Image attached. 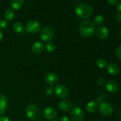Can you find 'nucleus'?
<instances>
[{
    "instance_id": "obj_27",
    "label": "nucleus",
    "mask_w": 121,
    "mask_h": 121,
    "mask_svg": "<svg viewBox=\"0 0 121 121\" xmlns=\"http://www.w3.org/2000/svg\"><path fill=\"white\" fill-rule=\"evenodd\" d=\"M0 121H10L9 119L5 116H0Z\"/></svg>"
},
{
    "instance_id": "obj_17",
    "label": "nucleus",
    "mask_w": 121,
    "mask_h": 121,
    "mask_svg": "<svg viewBox=\"0 0 121 121\" xmlns=\"http://www.w3.org/2000/svg\"><path fill=\"white\" fill-rule=\"evenodd\" d=\"M98 107V103L96 101H91L86 105V110L89 113H93L97 110Z\"/></svg>"
},
{
    "instance_id": "obj_6",
    "label": "nucleus",
    "mask_w": 121,
    "mask_h": 121,
    "mask_svg": "<svg viewBox=\"0 0 121 121\" xmlns=\"http://www.w3.org/2000/svg\"><path fill=\"white\" fill-rule=\"evenodd\" d=\"M70 117L72 121H83L85 115L80 107H74L71 111Z\"/></svg>"
},
{
    "instance_id": "obj_7",
    "label": "nucleus",
    "mask_w": 121,
    "mask_h": 121,
    "mask_svg": "<svg viewBox=\"0 0 121 121\" xmlns=\"http://www.w3.org/2000/svg\"><path fill=\"white\" fill-rule=\"evenodd\" d=\"M99 112L104 116H110L113 112L112 105L108 102H103L100 103L99 107Z\"/></svg>"
},
{
    "instance_id": "obj_23",
    "label": "nucleus",
    "mask_w": 121,
    "mask_h": 121,
    "mask_svg": "<svg viewBox=\"0 0 121 121\" xmlns=\"http://www.w3.org/2000/svg\"><path fill=\"white\" fill-rule=\"evenodd\" d=\"M96 65L100 68H105L108 65L107 61L104 59H99L97 60Z\"/></svg>"
},
{
    "instance_id": "obj_26",
    "label": "nucleus",
    "mask_w": 121,
    "mask_h": 121,
    "mask_svg": "<svg viewBox=\"0 0 121 121\" xmlns=\"http://www.w3.org/2000/svg\"><path fill=\"white\" fill-rule=\"evenodd\" d=\"M97 83H98V84H99V85H101V86H102V85H105V83H106V82H105V80L104 79V78H99V79H98V81H97Z\"/></svg>"
},
{
    "instance_id": "obj_3",
    "label": "nucleus",
    "mask_w": 121,
    "mask_h": 121,
    "mask_svg": "<svg viewBox=\"0 0 121 121\" xmlns=\"http://www.w3.org/2000/svg\"><path fill=\"white\" fill-rule=\"evenodd\" d=\"M26 115L28 118L33 121L38 119L40 116V110L39 107L34 104H31L27 106L26 109Z\"/></svg>"
},
{
    "instance_id": "obj_32",
    "label": "nucleus",
    "mask_w": 121,
    "mask_h": 121,
    "mask_svg": "<svg viewBox=\"0 0 121 121\" xmlns=\"http://www.w3.org/2000/svg\"><path fill=\"white\" fill-rule=\"evenodd\" d=\"M3 33L0 31V42H1L2 40V39H3Z\"/></svg>"
},
{
    "instance_id": "obj_15",
    "label": "nucleus",
    "mask_w": 121,
    "mask_h": 121,
    "mask_svg": "<svg viewBox=\"0 0 121 121\" xmlns=\"http://www.w3.org/2000/svg\"><path fill=\"white\" fill-rule=\"evenodd\" d=\"M72 105L71 102L69 100H63L59 104V109L63 111H69L72 109Z\"/></svg>"
},
{
    "instance_id": "obj_2",
    "label": "nucleus",
    "mask_w": 121,
    "mask_h": 121,
    "mask_svg": "<svg viewBox=\"0 0 121 121\" xmlns=\"http://www.w3.org/2000/svg\"><path fill=\"white\" fill-rule=\"evenodd\" d=\"M95 31V26L94 23L90 20H85L82 21L79 25V32L82 36L84 37H89L92 36Z\"/></svg>"
},
{
    "instance_id": "obj_36",
    "label": "nucleus",
    "mask_w": 121,
    "mask_h": 121,
    "mask_svg": "<svg viewBox=\"0 0 121 121\" xmlns=\"http://www.w3.org/2000/svg\"><path fill=\"white\" fill-rule=\"evenodd\" d=\"M57 121V120H53V121Z\"/></svg>"
},
{
    "instance_id": "obj_25",
    "label": "nucleus",
    "mask_w": 121,
    "mask_h": 121,
    "mask_svg": "<svg viewBox=\"0 0 121 121\" xmlns=\"http://www.w3.org/2000/svg\"><path fill=\"white\" fill-rule=\"evenodd\" d=\"M116 55H117V56L121 60V45H119L118 47V48L117 49V51H116Z\"/></svg>"
},
{
    "instance_id": "obj_14",
    "label": "nucleus",
    "mask_w": 121,
    "mask_h": 121,
    "mask_svg": "<svg viewBox=\"0 0 121 121\" xmlns=\"http://www.w3.org/2000/svg\"><path fill=\"white\" fill-rule=\"evenodd\" d=\"M45 46L41 42H35L31 46V51L35 54H40L44 51Z\"/></svg>"
},
{
    "instance_id": "obj_18",
    "label": "nucleus",
    "mask_w": 121,
    "mask_h": 121,
    "mask_svg": "<svg viewBox=\"0 0 121 121\" xmlns=\"http://www.w3.org/2000/svg\"><path fill=\"white\" fill-rule=\"evenodd\" d=\"M13 29L15 33H22L24 32L25 27L22 23L20 22H17L14 24L13 26Z\"/></svg>"
},
{
    "instance_id": "obj_12",
    "label": "nucleus",
    "mask_w": 121,
    "mask_h": 121,
    "mask_svg": "<svg viewBox=\"0 0 121 121\" xmlns=\"http://www.w3.org/2000/svg\"><path fill=\"white\" fill-rule=\"evenodd\" d=\"M46 81L50 85H54L57 84L59 81V77L54 72H50L46 76Z\"/></svg>"
},
{
    "instance_id": "obj_4",
    "label": "nucleus",
    "mask_w": 121,
    "mask_h": 121,
    "mask_svg": "<svg viewBox=\"0 0 121 121\" xmlns=\"http://www.w3.org/2000/svg\"><path fill=\"white\" fill-rule=\"evenodd\" d=\"M54 36V30L52 27L47 26L44 27L40 32V37L43 41L49 42Z\"/></svg>"
},
{
    "instance_id": "obj_5",
    "label": "nucleus",
    "mask_w": 121,
    "mask_h": 121,
    "mask_svg": "<svg viewBox=\"0 0 121 121\" xmlns=\"http://www.w3.org/2000/svg\"><path fill=\"white\" fill-rule=\"evenodd\" d=\"M26 28V30L28 33L34 34V33H37L40 32L41 28V26L38 21L30 20L27 23Z\"/></svg>"
},
{
    "instance_id": "obj_38",
    "label": "nucleus",
    "mask_w": 121,
    "mask_h": 121,
    "mask_svg": "<svg viewBox=\"0 0 121 121\" xmlns=\"http://www.w3.org/2000/svg\"></svg>"
},
{
    "instance_id": "obj_19",
    "label": "nucleus",
    "mask_w": 121,
    "mask_h": 121,
    "mask_svg": "<svg viewBox=\"0 0 121 121\" xmlns=\"http://www.w3.org/2000/svg\"><path fill=\"white\" fill-rule=\"evenodd\" d=\"M24 4V0H11V7L14 9H19L22 7Z\"/></svg>"
},
{
    "instance_id": "obj_37",
    "label": "nucleus",
    "mask_w": 121,
    "mask_h": 121,
    "mask_svg": "<svg viewBox=\"0 0 121 121\" xmlns=\"http://www.w3.org/2000/svg\"><path fill=\"white\" fill-rule=\"evenodd\" d=\"M0 90H1V86H0Z\"/></svg>"
},
{
    "instance_id": "obj_1",
    "label": "nucleus",
    "mask_w": 121,
    "mask_h": 121,
    "mask_svg": "<svg viewBox=\"0 0 121 121\" xmlns=\"http://www.w3.org/2000/svg\"><path fill=\"white\" fill-rule=\"evenodd\" d=\"M76 14L78 17L85 19L90 17L93 13V9L91 5L85 2L78 4L75 8Z\"/></svg>"
},
{
    "instance_id": "obj_28",
    "label": "nucleus",
    "mask_w": 121,
    "mask_h": 121,
    "mask_svg": "<svg viewBox=\"0 0 121 121\" xmlns=\"http://www.w3.org/2000/svg\"><path fill=\"white\" fill-rule=\"evenodd\" d=\"M60 121H69V118L67 116H63L60 117Z\"/></svg>"
},
{
    "instance_id": "obj_24",
    "label": "nucleus",
    "mask_w": 121,
    "mask_h": 121,
    "mask_svg": "<svg viewBox=\"0 0 121 121\" xmlns=\"http://www.w3.org/2000/svg\"><path fill=\"white\" fill-rule=\"evenodd\" d=\"M8 27V23L4 19L0 20V30H5Z\"/></svg>"
},
{
    "instance_id": "obj_11",
    "label": "nucleus",
    "mask_w": 121,
    "mask_h": 121,
    "mask_svg": "<svg viewBox=\"0 0 121 121\" xmlns=\"http://www.w3.org/2000/svg\"><path fill=\"white\" fill-rule=\"evenodd\" d=\"M105 86L106 90L111 93H115L117 92L119 88L118 84L114 80H108L105 83Z\"/></svg>"
},
{
    "instance_id": "obj_20",
    "label": "nucleus",
    "mask_w": 121,
    "mask_h": 121,
    "mask_svg": "<svg viewBox=\"0 0 121 121\" xmlns=\"http://www.w3.org/2000/svg\"><path fill=\"white\" fill-rule=\"evenodd\" d=\"M4 17L7 21H12L15 18V13L13 9H8L5 12Z\"/></svg>"
},
{
    "instance_id": "obj_34",
    "label": "nucleus",
    "mask_w": 121,
    "mask_h": 121,
    "mask_svg": "<svg viewBox=\"0 0 121 121\" xmlns=\"http://www.w3.org/2000/svg\"><path fill=\"white\" fill-rule=\"evenodd\" d=\"M118 34H119V38H120V39H121V28L120 30H119V33H118Z\"/></svg>"
},
{
    "instance_id": "obj_9",
    "label": "nucleus",
    "mask_w": 121,
    "mask_h": 121,
    "mask_svg": "<svg viewBox=\"0 0 121 121\" xmlns=\"http://www.w3.org/2000/svg\"><path fill=\"white\" fill-rule=\"evenodd\" d=\"M57 115V111L56 109L53 107H48L44 109L43 112V116L47 120L53 119Z\"/></svg>"
},
{
    "instance_id": "obj_30",
    "label": "nucleus",
    "mask_w": 121,
    "mask_h": 121,
    "mask_svg": "<svg viewBox=\"0 0 121 121\" xmlns=\"http://www.w3.org/2000/svg\"><path fill=\"white\" fill-rule=\"evenodd\" d=\"M53 91L52 88H48L46 90V93H47V94L52 95V94H53Z\"/></svg>"
},
{
    "instance_id": "obj_8",
    "label": "nucleus",
    "mask_w": 121,
    "mask_h": 121,
    "mask_svg": "<svg viewBox=\"0 0 121 121\" xmlns=\"http://www.w3.org/2000/svg\"><path fill=\"white\" fill-rule=\"evenodd\" d=\"M57 96L61 98H66L69 94V90L66 86L62 84H57L54 88Z\"/></svg>"
},
{
    "instance_id": "obj_35",
    "label": "nucleus",
    "mask_w": 121,
    "mask_h": 121,
    "mask_svg": "<svg viewBox=\"0 0 121 121\" xmlns=\"http://www.w3.org/2000/svg\"><path fill=\"white\" fill-rule=\"evenodd\" d=\"M38 121H43V120H39Z\"/></svg>"
},
{
    "instance_id": "obj_10",
    "label": "nucleus",
    "mask_w": 121,
    "mask_h": 121,
    "mask_svg": "<svg viewBox=\"0 0 121 121\" xmlns=\"http://www.w3.org/2000/svg\"><path fill=\"white\" fill-rule=\"evenodd\" d=\"M96 34L97 37L102 40L106 39L109 37V30L105 26H100L96 30Z\"/></svg>"
},
{
    "instance_id": "obj_16",
    "label": "nucleus",
    "mask_w": 121,
    "mask_h": 121,
    "mask_svg": "<svg viewBox=\"0 0 121 121\" xmlns=\"http://www.w3.org/2000/svg\"><path fill=\"white\" fill-rule=\"evenodd\" d=\"M119 67L114 63H111L107 65V71L110 74L117 75L119 72Z\"/></svg>"
},
{
    "instance_id": "obj_33",
    "label": "nucleus",
    "mask_w": 121,
    "mask_h": 121,
    "mask_svg": "<svg viewBox=\"0 0 121 121\" xmlns=\"http://www.w3.org/2000/svg\"><path fill=\"white\" fill-rule=\"evenodd\" d=\"M118 19L119 21H121V14H118Z\"/></svg>"
},
{
    "instance_id": "obj_22",
    "label": "nucleus",
    "mask_w": 121,
    "mask_h": 121,
    "mask_svg": "<svg viewBox=\"0 0 121 121\" xmlns=\"http://www.w3.org/2000/svg\"><path fill=\"white\" fill-rule=\"evenodd\" d=\"M46 50L49 53H53L55 51L56 49V46L54 43L52 42H48L46 43Z\"/></svg>"
},
{
    "instance_id": "obj_31",
    "label": "nucleus",
    "mask_w": 121,
    "mask_h": 121,
    "mask_svg": "<svg viewBox=\"0 0 121 121\" xmlns=\"http://www.w3.org/2000/svg\"><path fill=\"white\" fill-rule=\"evenodd\" d=\"M117 8V10H118V11L119 12V13H121V1L118 4Z\"/></svg>"
},
{
    "instance_id": "obj_29",
    "label": "nucleus",
    "mask_w": 121,
    "mask_h": 121,
    "mask_svg": "<svg viewBox=\"0 0 121 121\" xmlns=\"http://www.w3.org/2000/svg\"><path fill=\"white\" fill-rule=\"evenodd\" d=\"M108 2L111 5H115L117 4L119 0H107Z\"/></svg>"
},
{
    "instance_id": "obj_21",
    "label": "nucleus",
    "mask_w": 121,
    "mask_h": 121,
    "mask_svg": "<svg viewBox=\"0 0 121 121\" xmlns=\"http://www.w3.org/2000/svg\"><path fill=\"white\" fill-rule=\"evenodd\" d=\"M105 17L104 16H103L102 15H98L94 18V20H93V22L95 24L98 25V26H100L104 24V23L105 22Z\"/></svg>"
},
{
    "instance_id": "obj_13",
    "label": "nucleus",
    "mask_w": 121,
    "mask_h": 121,
    "mask_svg": "<svg viewBox=\"0 0 121 121\" xmlns=\"http://www.w3.org/2000/svg\"><path fill=\"white\" fill-rule=\"evenodd\" d=\"M8 106V100L4 95L0 94V115L4 113Z\"/></svg>"
}]
</instances>
